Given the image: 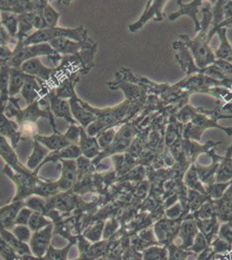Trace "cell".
<instances>
[{
    "mask_svg": "<svg viewBox=\"0 0 232 260\" xmlns=\"http://www.w3.org/2000/svg\"><path fill=\"white\" fill-rule=\"evenodd\" d=\"M203 22L201 24V30L196 39L191 40L187 36H180L185 45L191 49L200 68H205L206 65L215 62V56L208 45V39L206 33L212 19V11L210 7L203 8Z\"/></svg>",
    "mask_w": 232,
    "mask_h": 260,
    "instance_id": "cell-1",
    "label": "cell"
},
{
    "mask_svg": "<svg viewBox=\"0 0 232 260\" xmlns=\"http://www.w3.org/2000/svg\"><path fill=\"white\" fill-rule=\"evenodd\" d=\"M86 30L83 27H77L76 29L71 28H47L42 30H36L35 32L29 36L24 42V45H39L48 44L54 39L66 38L74 41L82 43L86 38Z\"/></svg>",
    "mask_w": 232,
    "mask_h": 260,
    "instance_id": "cell-2",
    "label": "cell"
},
{
    "mask_svg": "<svg viewBox=\"0 0 232 260\" xmlns=\"http://www.w3.org/2000/svg\"><path fill=\"white\" fill-rule=\"evenodd\" d=\"M56 52L50 46V44L24 45L12 55L10 59L11 68L20 69L21 65L27 60L35 58L39 56L56 55Z\"/></svg>",
    "mask_w": 232,
    "mask_h": 260,
    "instance_id": "cell-3",
    "label": "cell"
},
{
    "mask_svg": "<svg viewBox=\"0 0 232 260\" xmlns=\"http://www.w3.org/2000/svg\"><path fill=\"white\" fill-rule=\"evenodd\" d=\"M53 235V224L47 225L39 232L33 233L29 242V249L32 256L39 258L44 257L51 245L50 242Z\"/></svg>",
    "mask_w": 232,
    "mask_h": 260,
    "instance_id": "cell-4",
    "label": "cell"
},
{
    "mask_svg": "<svg viewBox=\"0 0 232 260\" xmlns=\"http://www.w3.org/2000/svg\"><path fill=\"white\" fill-rule=\"evenodd\" d=\"M62 162L61 176L56 180V186L60 192H68L73 188L78 178L77 163L75 160H60Z\"/></svg>",
    "mask_w": 232,
    "mask_h": 260,
    "instance_id": "cell-5",
    "label": "cell"
},
{
    "mask_svg": "<svg viewBox=\"0 0 232 260\" xmlns=\"http://www.w3.org/2000/svg\"><path fill=\"white\" fill-rule=\"evenodd\" d=\"M0 157L6 161V165L9 166L11 169L17 173L24 175H30L34 173L21 164L18 160V155L15 153L13 147L10 144L6 138L2 136H0Z\"/></svg>",
    "mask_w": 232,
    "mask_h": 260,
    "instance_id": "cell-6",
    "label": "cell"
},
{
    "mask_svg": "<svg viewBox=\"0 0 232 260\" xmlns=\"http://www.w3.org/2000/svg\"><path fill=\"white\" fill-rule=\"evenodd\" d=\"M70 105H71V114L73 116L74 120L79 122L81 127L86 128L88 125L94 122L96 120V116L94 113L87 109L85 106V103L80 100L76 94L71 98Z\"/></svg>",
    "mask_w": 232,
    "mask_h": 260,
    "instance_id": "cell-7",
    "label": "cell"
},
{
    "mask_svg": "<svg viewBox=\"0 0 232 260\" xmlns=\"http://www.w3.org/2000/svg\"><path fill=\"white\" fill-rule=\"evenodd\" d=\"M165 3H167V1H153V4L151 5V2L149 1L141 18L135 24L129 25L130 31L136 32V30L141 29V27L144 25L145 23H147V21L151 18H153L154 16L157 17V21L162 20L163 19L162 9Z\"/></svg>",
    "mask_w": 232,
    "mask_h": 260,
    "instance_id": "cell-8",
    "label": "cell"
},
{
    "mask_svg": "<svg viewBox=\"0 0 232 260\" xmlns=\"http://www.w3.org/2000/svg\"><path fill=\"white\" fill-rule=\"evenodd\" d=\"M25 207L24 201H12L10 204L0 207V224L8 230L15 225V219L19 211Z\"/></svg>",
    "mask_w": 232,
    "mask_h": 260,
    "instance_id": "cell-9",
    "label": "cell"
},
{
    "mask_svg": "<svg viewBox=\"0 0 232 260\" xmlns=\"http://www.w3.org/2000/svg\"><path fill=\"white\" fill-rule=\"evenodd\" d=\"M20 70L26 75L39 77L44 81L49 80L52 72V69L44 66L39 57L31 58L23 62L21 65Z\"/></svg>",
    "mask_w": 232,
    "mask_h": 260,
    "instance_id": "cell-10",
    "label": "cell"
},
{
    "mask_svg": "<svg viewBox=\"0 0 232 260\" xmlns=\"http://www.w3.org/2000/svg\"><path fill=\"white\" fill-rule=\"evenodd\" d=\"M0 136L9 138L12 142V146L14 148L18 145L22 136L18 122L7 118L2 110H0Z\"/></svg>",
    "mask_w": 232,
    "mask_h": 260,
    "instance_id": "cell-11",
    "label": "cell"
},
{
    "mask_svg": "<svg viewBox=\"0 0 232 260\" xmlns=\"http://www.w3.org/2000/svg\"><path fill=\"white\" fill-rule=\"evenodd\" d=\"M78 146L82 151V156L87 159H93L100 154L101 148L97 142L96 137L88 136L82 127H81V136Z\"/></svg>",
    "mask_w": 232,
    "mask_h": 260,
    "instance_id": "cell-12",
    "label": "cell"
},
{
    "mask_svg": "<svg viewBox=\"0 0 232 260\" xmlns=\"http://www.w3.org/2000/svg\"><path fill=\"white\" fill-rule=\"evenodd\" d=\"M50 110L56 117H61L72 123H76L71 114L70 102L62 98H59L56 95H51L50 96Z\"/></svg>",
    "mask_w": 232,
    "mask_h": 260,
    "instance_id": "cell-13",
    "label": "cell"
},
{
    "mask_svg": "<svg viewBox=\"0 0 232 260\" xmlns=\"http://www.w3.org/2000/svg\"><path fill=\"white\" fill-rule=\"evenodd\" d=\"M49 154H50L49 149L45 148L44 145H42L41 143L35 141L32 153L28 158L25 167L30 171L34 172L37 175L39 173V169H41L42 163L44 162Z\"/></svg>",
    "mask_w": 232,
    "mask_h": 260,
    "instance_id": "cell-14",
    "label": "cell"
},
{
    "mask_svg": "<svg viewBox=\"0 0 232 260\" xmlns=\"http://www.w3.org/2000/svg\"><path fill=\"white\" fill-rule=\"evenodd\" d=\"M34 139L42 145H44L45 148L50 151H57L62 148H66L68 146L72 145L66 140L64 136L62 134H59L58 132L50 135V136H35Z\"/></svg>",
    "mask_w": 232,
    "mask_h": 260,
    "instance_id": "cell-15",
    "label": "cell"
},
{
    "mask_svg": "<svg viewBox=\"0 0 232 260\" xmlns=\"http://www.w3.org/2000/svg\"><path fill=\"white\" fill-rule=\"evenodd\" d=\"M178 4H179L181 8H180L179 12L172 13L169 16V20H175L176 18H179V16L189 15L195 22V25H196L195 31L196 32L200 31L201 30V24L197 20V14L198 12V6L202 5V1H193V2L188 4V5H184L181 1H178Z\"/></svg>",
    "mask_w": 232,
    "mask_h": 260,
    "instance_id": "cell-16",
    "label": "cell"
},
{
    "mask_svg": "<svg viewBox=\"0 0 232 260\" xmlns=\"http://www.w3.org/2000/svg\"><path fill=\"white\" fill-rule=\"evenodd\" d=\"M82 156V151L78 145H70L60 150L53 151L49 154L44 162L42 163L41 168L46 163L56 161L58 160H75Z\"/></svg>",
    "mask_w": 232,
    "mask_h": 260,
    "instance_id": "cell-17",
    "label": "cell"
},
{
    "mask_svg": "<svg viewBox=\"0 0 232 260\" xmlns=\"http://www.w3.org/2000/svg\"><path fill=\"white\" fill-rule=\"evenodd\" d=\"M40 86L36 77L27 75L24 86L21 89L20 94L24 98L27 106L32 104L40 95Z\"/></svg>",
    "mask_w": 232,
    "mask_h": 260,
    "instance_id": "cell-18",
    "label": "cell"
},
{
    "mask_svg": "<svg viewBox=\"0 0 232 260\" xmlns=\"http://www.w3.org/2000/svg\"><path fill=\"white\" fill-rule=\"evenodd\" d=\"M50 113L44 111L39 106V101H36L24 110H21L17 117V122L20 124L24 121H30L35 123L37 119L39 117H49Z\"/></svg>",
    "mask_w": 232,
    "mask_h": 260,
    "instance_id": "cell-19",
    "label": "cell"
},
{
    "mask_svg": "<svg viewBox=\"0 0 232 260\" xmlns=\"http://www.w3.org/2000/svg\"><path fill=\"white\" fill-rule=\"evenodd\" d=\"M49 44L56 53L76 54L82 48V43L74 41L66 38L54 39Z\"/></svg>",
    "mask_w": 232,
    "mask_h": 260,
    "instance_id": "cell-20",
    "label": "cell"
},
{
    "mask_svg": "<svg viewBox=\"0 0 232 260\" xmlns=\"http://www.w3.org/2000/svg\"><path fill=\"white\" fill-rule=\"evenodd\" d=\"M26 76L20 69L10 68L9 95L11 98L20 93Z\"/></svg>",
    "mask_w": 232,
    "mask_h": 260,
    "instance_id": "cell-21",
    "label": "cell"
},
{
    "mask_svg": "<svg viewBox=\"0 0 232 260\" xmlns=\"http://www.w3.org/2000/svg\"><path fill=\"white\" fill-rule=\"evenodd\" d=\"M10 67H0V110L3 111L6 108L7 102L9 101Z\"/></svg>",
    "mask_w": 232,
    "mask_h": 260,
    "instance_id": "cell-22",
    "label": "cell"
},
{
    "mask_svg": "<svg viewBox=\"0 0 232 260\" xmlns=\"http://www.w3.org/2000/svg\"><path fill=\"white\" fill-rule=\"evenodd\" d=\"M105 223L103 221H97L93 225L88 226L84 233H82V236L89 242L96 243L103 240V230H104Z\"/></svg>",
    "mask_w": 232,
    "mask_h": 260,
    "instance_id": "cell-23",
    "label": "cell"
},
{
    "mask_svg": "<svg viewBox=\"0 0 232 260\" xmlns=\"http://www.w3.org/2000/svg\"><path fill=\"white\" fill-rule=\"evenodd\" d=\"M218 35L221 39V46L218 48V50L216 51V56L221 60H229L232 57V47L228 44L226 39V29L222 28L218 29Z\"/></svg>",
    "mask_w": 232,
    "mask_h": 260,
    "instance_id": "cell-24",
    "label": "cell"
},
{
    "mask_svg": "<svg viewBox=\"0 0 232 260\" xmlns=\"http://www.w3.org/2000/svg\"><path fill=\"white\" fill-rule=\"evenodd\" d=\"M75 244L76 243L69 242L68 245L63 248H56L50 245L47 253L42 258L43 260H68L69 251H71Z\"/></svg>",
    "mask_w": 232,
    "mask_h": 260,
    "instance_id": "cell-25",
    "label": "cell"
},
{
    "mask_svg": "<svg viewBox=\"0 0 232 260\" xmlns=\"http://www.w3.org/2000/svg\"><path fill=\"white\" fill-rule=\"evenodd\" d=\"M53 224L51 219H48V217L42 213H33L29 218L28 226L33 233L39 232L43 228H46L47 225Z\"/></svg>",
    "mask_w": 232,
    "mask_h": 260,
    "instance_id": "cell-26",
    "label": "cell"
},
{
    "mask_svg": "<svg viewBox=\"0 0 232 260\" xmlns=\"http://www.w3.org/2000/svg\"><path fill=\"white\" fill-rule=\"evenodd\" d=\"M24 205L32 211L33 213H42L44 215L47 213V201H45L40 196H30L24 200Z\"/></svg>",
    "mask_w": 232,
    "mask_h": 260,
    "instance_id": "cell-27",
    "label": "cell"
},
{
    "mask_svg": "<svg viewBox=\"0 0 232 260\" xmlns=\"http://www.w3.org/2000/svg\"><path fill=\"white\" fill-rule=\"evenodd\" d=\"M1 21L7 31L12 37L17 35V33L18 32V20L17 16L8 11H3L1 12Z\"/></svg>",
    "mask_w": 232,
    "mask_h": 260,
    "instance_id": "cell-28",
    "label": "cell"
},
{
    "mask_svg": "<svg viewBox=\"0 0 232 260\" xmlns=\"http://www.w3.org/2000/svg\"><path fill=\"white\" fill-rule=\"evenodd\" d=\"M42 13L44 16V20L47 24L48 28L57 27L59 19V13L54 9L50 4H44L42 7Z\"/></svg>",
    "mask_w": 232,
    "mask_h": 260,
    "instance_id": "cell-29",
    "label": "cell"
},
{
    "mask_svg": "<svg viewBox=\"0 0 232 260\" xmlns=\"http://www.w3.org/2000/svg\"><path fill=\"white\" fill-rule=\"evenodd\" d=\"M34 12H24L18 16V33L23 35L33 29Z\"/></svg>",
    "mask_w": 232,
    "mask_h": 260,
    "instance_id": "cell-30",
    "label": "cell"
},
{
    "mask_svg": "<svg viewBox=\"0 0 232 260\" xmlns=\"http://www.w3.org/2000/svg\"><path fill=\"white\" fill-rule=\"evenodd\" d=\"M115 136H116V131L115 128H110V129L107 128L103 130V132H101L96 137L97 142L101 149L103 150L105 148H109L115 141Z\"/></svg>",
    "mask_w": 232,
    "mask_h": 260,
    "instance_id": "cell-31",
    "label": "cell"
},
{
    "mask_svg": "<svg viewBox=\"0 0 232 260\" xmlns=\"http://www.w3.org/2000/svg\"><path fill=\"white\" fill-rule=\"evenodd\" d=\"M11 231L21 242L28 244L32 236V232L30 231L28 225H14Z\"/></svg>",
    "mask_w": 232,
    "mask_h": 260,
    "instance_id": "cell-32",
    "label": "cell"
},
{
    "mask_svg": "<svg viewBox=\"0 0 232 260\" xmlns=\"http://www.w3.org/2000/svg\"><path fill=\"white\" fill-rule=\"evenodd\" d=\"M63 136L72 145H78L80 136H81V126H77L76 123H72L68 130L63 134Z\"/></svg>",
    "mask_w": 232,
    "mask_h": 260,
    "instance_id": "cell-33",
    "label": "cell"
},
{
    "mask_svg": "<svg viewBox=\"0 0 232 260\" xmlns=\"http://www.w3.org/2000/svg\"><path fill=\"white\" fill-rule=\"evenodd\" d=\"M32 211L30 210L28 207H24L18 213V215L15 219V225H28L29 218L32 214Z\"/></svg>",
    "mask_w": 232,
    "mask_h": 260,
    "instance_id": "cell-34",
    "label": "cell"
},
{
    "mask_svg": "<svg viewBox=\"0 0 232 260\" xmlns=\"http://www.w3.org/2000/svg\"><path fill=\"white\" fill-rule=\"evenodd\" d=\"M33 28L37 30H44L47 29V24L44 20V16L42 13V9L38 11V12H34V18H33Z\"/></svg>",
    "mask_w": 232,
    "mask_h": 260,
    "instance_id": "cell-35",
    "label": "cell"
},
{
    "mask_svg": "<svg viewBox=\"0 0 232 260\" xmlns=\"http://www.w3.org/2000/svg\"><path fill=\"white\" fill-rule=\"evenodd\" d=\"M19 125V129L22 135H27V136H34L36 135V131H37V127H36L35 123L34 122H30V121H24Z\"/></svg>",
    "mask_w": 232,
    "mask_h": 260,
    "instance_id": "cell-36",
    "label": "cell"
},
{
    "mask_svg": "<svg viewBox=\"0 0 232 260\" xmlns=\"http://www.w3.org/2000/svg\"><path fill=\"white\" fill-rule=\"evenodd\" d=\"M117 221L115 219H111L110 221L108 222L104 225V230H103V240H106L109 237H111L115 234V230L117 229Z\"/></svg>",
    "mask_w": 232,
    "mask_h": 260,
    "instance_id": "cell-37",
    "label": "cell"
},
{
    "mask_svg": "<svg viewBox=\"0 0 232 260\" xmlns=\"http://www.w3.org/2000/svg\"><path fill=\"white\" fill-rule=\"evenodd\" d=\"M13 55V52H12L9 49L6 47H0V59H6V58H9L11 56Z\"/></svg>",
    "mask_w": 232,
    "mask_h": 260,
    "instance_id": "cell-38",
    "label": "cell"
},
{
    "mask_svg": "<svg viewBox=\"0 0 232 260\" xmlns=\"http://www.w3.org/2000/svg\"><path fill=\"white\" fill-rule=\"evenodd\" d=\"M0 103H1V95H0Z\"/></svg>",
    "mask_w": 232,
    "mask_h": 260,
    "instance_id": "cell-39",
    "label": "cell"
}]
</instances>
